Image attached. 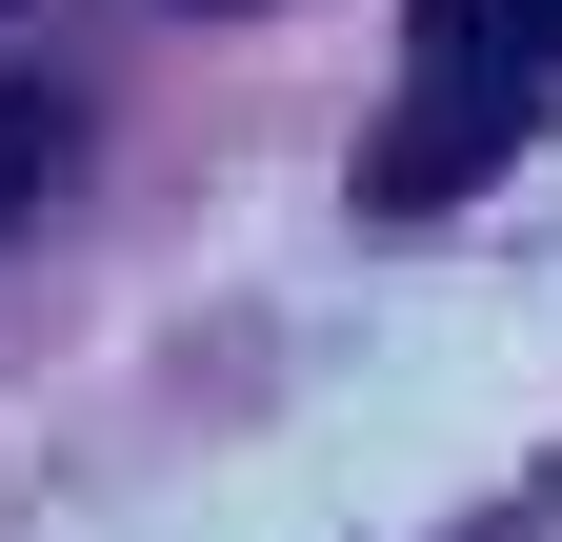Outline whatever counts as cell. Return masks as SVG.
Listing matches in <instances>:
<instances>
[{"mask_svg": "<svg viewBox=\"0 0 562 542\" xmlns=\"http://www.w3.org/2000/svg\"><path fill=\"white\" fill-rule=\"evenodd\" d=\"M522 121H542V60H422V101L362 142V201H382V222H422V201H462Z\"/></svg>", "mask_w": 562, "mask_h": 542, "instance_id": "6da1fadb", "label": "cell"}, {"mask_svg": "<svg viewBox=\"0 0 562 542\" xmlns=\"http://www.w3.org/2000/svg\"><path fill=\"white\" fill-rule=\"evenodd\" d=\"M422 60H562V0H422Z\"/></svg>", "mask_w": 562, "mask_h": 542, "instance_id": "7a4b0ae2", "label": "cell"}, {"mask_svg": "<svg viewBox=\"0 0 562 542\" xmlns=\"http://www.w3.org/2000/svg\"><path fill=\"white\" fill-rule=\"evenodd\" d=\"M41 201H60V101H41V81H0V241H21Z\"/></svg>", "mask_w": 562, "mask_h": 542, "instance_id": "3957f363", "label": "cell"}]
</instances>
